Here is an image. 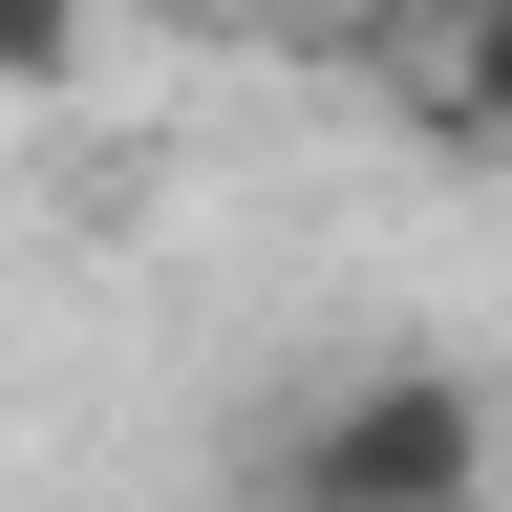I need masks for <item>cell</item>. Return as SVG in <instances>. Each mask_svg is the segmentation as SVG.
<instances>
[{"label":"cell","mask_w":512,"mask_h":512,"mask_svg":"<svg viewBox=\"0 0 512 512\" xmlns=\"http://www.w3.org/2000/svg\"><path fill=\"white\" fill-rule=\"evenodd\" d=\"M86 43H107V0H0V107H64Z\"/></svg>","instance_id":"3"},{"label":"cell","mask_w":512,"mask_h":512,"mask_svg":"<svg viewBox=\"0 0 512 512\" xmlns=\"http://www.w3.org/2000/svg\"><path fill=\"white\" fill-rule=\"evenodd\" d=\"M256 512H491V384L470 363H342L256 448Z\"/></svg>","instance_id":"1"},{"label":"cell","mask_w":512,"mask_h":512,"mask_svg":"<svg viewBox=\"0 0 512 512\" xmlns=\"http://www.w3.org/2000/svg\"><path fill=\"white\" fill-rule=\"evenodd\" d=\"M235 22H299V0H235Z\"/></svg>","instance_id":"4"},{"label":"cell","mask_w":512,"mask_h":512,"mask_svg":"<svg viewBox=\"0 0 512 512\" xmlns=\"http://www.w3.org/2000/svg\"><path fill=\"white\" fill-rule=\"evenodd\" d=\"M427 128L512 171V0H427Z\"/></svg>","instance_id":"2"}]
</instances>
